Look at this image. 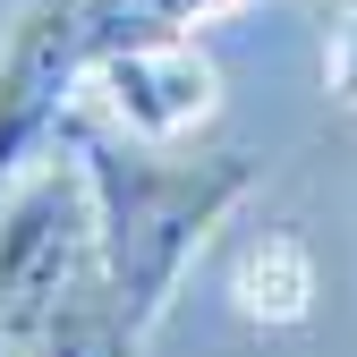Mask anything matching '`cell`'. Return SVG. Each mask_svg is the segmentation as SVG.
I'll list each match as a JSON object with an SVG mask.
<instances>
[{
    "label": "cell",
    "mask_w": 357,
    "mask_h": 357,
    "mask_svg": "<svg viewBox=\"0 0 357 357\" xmlns=\"http://www.w3.org/2000/svg\"><path fill=\"white\" fill-rule=\"evenodd\" d=\"M60 153L85 170V188H94V230H102V273L137 298V315L162 324V306L188 273V255L221 230V213H230L247 188H255V162L247 153H204V162H153L137 153V137H111L94 111H77L52 128Z\"/></svg>",
    "instance_id": "cell-1"
},
{
    "label": "cell",
    "mask_w": 357,
    "mask_h": 357,
    "mask_svg": "<svg viewBox=\"0 0 357 357\" xmlns=\"http://www.w3.org/2000/svg\"><path fill=\"white\" fill-rule=\"evenodd\" d=\"M94 247H102V230H94L85 170L52 162L43 178H26V188L0 204V340H17Z\"/></svg>",
    "instance_id": "cell-2"
},
{
    "label": "cell",
    "mask_w": 357,
    "mask_h": 357,
    "mask_svg": "<svg viewBox=\"0 0 357 357\" xmlns=\"http://www.w3.org/2000/svg\"><path fill=\"white\" fill-rule=\"evenodd\" d=\"M102 43L85 0H34L0 43V178H9L52 128L68 119V94L94 77Z\"/></svg>",
    "instance_id": "cell-3"
},
{
    "label": "cell",
    "mask_w": 357,
    "mask_h": 357,
    "mask_svg": "<svg viewBox=\"0 0 357 357\" xmlns=\"http://www.w3.org/2000/svg\"><path fill=\"white\" fill-rule=\"evenodd\" d=\"M102 85V111L128 128L137 145H170L178 128H196L213 111V60L196 52L188 34H162V43H128L94 68Z\"/></svg>",
    "instance_id": "cell-4"
},
{
    "label": "cell",
    "mask_w": 357,
    "mask_h": 357,
    "mask_svg": "<svg viewBox=\"0 0 357 357\" xmlns=\"http://www.w3.org/2000/svg\"><path fill=\"white\" fill-rule=\"evenodd\" d=\"M230 298H238V315H255V324H298L306 306H315V255H306V238L264 230V238L238 255Z\"/></svg>",
    "instance_id": "cell-5"
},
{
    "label": "cell",
    "mask_w": 357,
    "mask_h": 357,
    "mask_svg": "<svg viewBox=\"0 0 357 357\" xmlns=\"http://www.w3.org/2000/svg\"><path fill=\"white\" fill-rule=\"evenodd\" d=\"M145 9H153L162 34H188V26H204V17H221V9H238V0H145Z\"/></svg>",
    "instance_id": "cell-6"
}]
</instances>
